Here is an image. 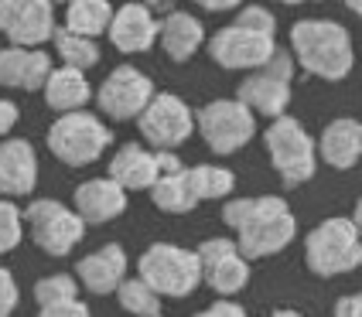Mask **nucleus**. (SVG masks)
I'll return each mask as SVG.
<instances>
[{
	"instance_id": "f257e3e1",
	"label": "nucleus",
	"mask_w": 362,
	"mask_h": 317,
	"mask_svg": "<svg viewBox=\"0 0 362 317\" xmlns=\"http://www.w3.org/2000/svg\"><path fill=\"white\" fill-rule=\"evenodd\" d=\"M222 222L236 232V249L246 263L284 253L298 236V218L281 195L233 198L222 208Z\"/></svg>"
},
{
	"instance_id": "f03ea898",
	"label": "nucleus",
	"mask_w": 362,
	"mask_h": 317,
	"mask_svg": "<svg viewBox=\"0 0 362 317\" xmlns=\"http://www.w3.org/2000/svg\"><path fill=\"white\" fill-rule=\"evenodd\" d=\"M291 55L308 76L342 82L356 65L352 35L339 20L301 18L291 28Z\"/></svg>"
},
{
	"instance_id": "7ed1b4c3",
	"label": "nucleus",
	"mask_w": 362,
	"mask_h": 317,
	"mask_svg": "<svg viewBox=\"0 0 362 317\" xmlns=\"http://www.w3.org/2000/svg\"><path fill=\"white\" fill-rule=\"evenodd\" d=\"M304 263L315 277H342L362 266V239L345 215L325 218L304 236Z\"/></svg>"
},
{
	"instance_id": "20e7f679",
	"label": "nucleus",
	"mask_w": 362,
	"mask_h": 317,
	"mask_svg": "<svg viewBox=\"0 0 362 317\" xmlns=\"http://www.w3.org/2000/svg\"><path fill=\"white\" fill-rule=\"evenodd\" d=\"M137 280L147 283L158 297H188L202 283L199 256L195 249L175 242H154L137 259Z\"/></svg>"
},
{
	"instance_id": "39448f33",
	"label": "nucleus",
	"mask_w": 362,
	"mask_h": 317,
	"mask_svg": "<svg viewBox=\"0 0 362 317\" xmlns=\"http://www.w3.org/2000/svg\"><path fill=\"white\" fill-rule=\"evenodd\" d=\"M263 143H267V154H270L274 171L281 174V181L287 188H301L304 181L315 178V171H318V150H315V140L304 130L301 119H294V116L274 119L263 130Z\"/></svg>"
},
{
	"instance_id": "423d86ee",
	"label": "nucleus",
	"mask_w": 362,
	"mask_h": 317,
	"mask_svg": "<svg viewBox=\"0 0 362 317\" xmlns=\"http://www.w3.org/2000/svg\"><path fill=\"white\" fill-rule=\"evenodd\" d=\"M113 130L96 113H65L48 126V150L69 167H89L110 150Z\"/></svg>"
},
{
	"instance_id": "0eeeda50",
	"label": "nucleus",
	"mask_w": 362,
	"mask_h": 317,
	"mask_svg": "<svg viewBox=\"0 0 362 317\" xmlns=\"http://www.w3.org/2000/svg\"><path fill=\"white\" fill-rule=\"evenodd\" d=\"M21 218L31 229L35 246L41 253H48V256H69L86 236L82 218L69 205H62L55 198H35L21 212Z\"/></svg>"
},
{
	"instance_id": "6e6552de",
	"label": "nucleus",
	"mask_w": 362,
	"mask_h": 317,
	"mask_svg": "<svg viewBox=\"0 0 362 317\" xmlns=\"http://www.w3.org/2000/svg\"><path fill=\"white\" fill-rule=\"evenodd\" d=\"M195 130L212 154H236L257 133V116L236 100H212L195 113Z\"/></svg>"
},
{
	"instance_id": "1a4fd4ad",
	"label": "nucleus",
	"mask_w": 362,
	"mask_h": 317,
	"mask_svg": "<svg viewBox=\"0 0 362 317\" xmlns=\"http://www.w3.org/2000/svg\"><path fill=\"white\" fill-rule=\"evenodd\" d=\"M154 82L147 72H141L137 65H117L96 89V106H100L103 116L127 123V119H137L147 109V102L154 100Z\"/></svg>"
},
{
	"instance_id": "9d476101",
	"label": "nucleus",
	"mask_w": 362,
	"mask_h": 317,
	"mask_svg": "<svg viewBox=\"0 0 362 317\" xmlns=\"http://www.w3.org/2000/svg\"><path fill=\"white\" fill-rule=\"evenodd\" d=\"M205 48H209V59L216 61V65H222V68H233V72H260L263 65L270 61V55L277 52V38L246 31V28L229 20L212 38H205Z\"/></svg>"
},
{
	"instance_id": "9b49d317",
	"label": "nucleus",
	"mask_w": 362,
	"mask_h": 317,
	"mask_svg": "<svg viewBox=\"0 0 362 317\" xmlns=\"http://www.w3.org/2000/svg\"><path fill=\"white\" fill-rule=\"evenodd\" d=\"M137 126H141V137L151 147L175 150L195 133V113L175 92H154V100L147 102V109L137 116Z\"/></svg>"
},
{
	"instance_id": "f8f14e48",
	"label": "nucleus",
	"mask_w": 362,
	"mask_h": 317,
	"mask_svg": "<svg viewBox=\"0 0 362 317\" xmlns=\"http://www.w3.org/2000/svg\"><path fill=\"white\" fill-rule=\"evenodd\" d=\"M0 35L11 48H41L55 38V7L48 0H0Z\"/></svg>"
},
{
	"instance_id": "ddd939ff",
	"label": "nucleus",
	"mask_w": 362,
	"mask_h": 317,
	"mask_svg": "<svg viewBox=\"0 0 362 317\" xmlns=\"http://www.w3.org/2000/svg\"><path fill=\"white\" fill-rule=\"evenodd\" d=\"M195 256H199L202 283H209L216 294H222V300L240 294L250 283V263L240 256L233 239H205L195 249Z\"/></svg>"
},
{
	"instance_id": "4468645a",
	"label": "nucleus",
	"mask_w": 362,
	"mask_h": 317,
	"mask_svg": "<svg viewBox=\"0 0 362 317\" xmlns=\"http://www.w3.org/2000/svg\"><path fill=\"white\" fill-rule=\"evenodd\" d=\"M158 28L161 20L154 18V11L147 4H120L113 7V20H110V44L123 52V55H141L158 44Z\"/></svg>"
},
{
	"instance_id": "2eb2a0df",
	"label": "nucleus",
	"mask_w": 362,
	"mask_h": 317,
	"mask_svg": "<svg viewBox=\"0 0 362 317\" xmlns=\"http://www.w3.org/2000/svg\"><path fill=\"white\" fill-rule=\"evenodd\" d=\"M35 184H38V154L31 140H0V198H24L35 191Z\"/></svg>"
},
{
	"instance_id": "dca6fc26",
	"label": "nucleus",
	"mask_w": 362,
	"mask_h": 317,
	"mask_svg": "<svg viewBox=\"0 0 362 317\" xmlns=\"http://www.w3.org/2000/svg\"><path fill=\"white\" fill-rule=\"evenodd\" d=\"M127 266L130 263H127L120 242H106L96 253H89L76 263V283H82L96 297H106V294H117V287L127 280Z\"/></svg>"
},
{
	"instance_id": "f3484780",
	"label": "nucleus",
	"mask_w": 362,
	"mask_h": 317,
	"mask_svg": "<svg viewBox=\"0 0 362 317\" xmlns=\"http://www.w3.org/2000/svg\"><path fill=\"white\" fill-rule=\"evenodd\" d=\"M52 55L45 48H0V85L38 92L52 76Z\"/></svg>"
},
{
	"instance_id": "a211bd4d",
	"label": "nucleus",
	"mask_w": 362,
	"mask_h": 317,
	"mask_svg": "<svg viewBox=\"0 0 362 317\" xmlns=\"http://www.w3.org/2000/svg\"><path fill=\"white\" fill-rule=\"evenodd\" d=\"M72 212L82 218V225H106L127 212V191L110 178H89L76 188Z\"/></svg>"
},
{
	"instance_id": "6ab92c4d",
	"label": "nucleus",
	"mask_w": 362,
	"mask_h": 317,
	"mask_svg": "<svg viewBox=\"0 0 362 317\" xmlns=\"http://www.w3.org/2000/svg\"><path fill=\"white\" fill-rule=\"evenodd\" d=\"M318 157L335 167V171H349L362 160V123L352 116H339L332 119L322 130V137L315 143Z\"/></svg>"
},
{
	"instance_id": "aec40b11",
	"label": "nucleus",
	"mask_w": 362,
	"mask_h": 317,
	"mask_svg": "<svg viewBox=\"0 0 362 317\" xmlns=\"http://www.w3.org/2000/svg\"><path fill=\"white\" fill-rule=\"evenodd\" d=\"M106 178L113 184H120L127 195L130 191H151L154 181L161 178L154 150H147L144 143H123L120 150L110 157V174Z\"/></svg>"
},
{
	"instance_id": "412c9836",
	"label": "nucleus",
	"mask_w": 362,
	"mask_h": 317,
	"mask_svg": "<svg viewBox=\"0 0 362 317\" xmlns=\"http://www.w3.org/2000/svg\"><path fill=\"white\" fill-rule=\"evenodd\" d=\"M236 102H243L253 116L260 113L270 123L274 119L287 116V106H291V85L274 76H263V72H250L236 89Z\"/></svg>"
},
{
	"instance_id": "4be33fe9",
	"label": "nucleus",
	"mask_w": 362,
	"mask_h": 317,
	"mask_svg": "<svg viewBox=\"0 0 362 317\" xmlns=\"http://www.w3.org/2000/svg\"><path fill=\"white\" fill-rule=\"evenodd\" d=\"M158 44L171 61H188L205 44V28L192 11H168L158 28Z\"/></svg>"
},
{
	"instance_id": "5701e85b",
	"label": "nucleus",
	"mask_w": 362,
	"mask_h": 317,
	"mask_svg": "<svg viewBox=\"0 0 362 317\" xmlns=\"http://www.w3.org/2000/svg\"><path fill=\"white\" fill-rule=\"evenodd\" d=\"M93 100V85L86 79V72H76V68H52V76L45 82V102L55 109V113H82L86 102Z\"/></svg>"
},
{
	"instance_id": "b1692460",
	"label": "nucleus",
	"mask_w": 362,
	"mask_h": 317,
	"mask_svg": "<svg viewBox=\"0 0 362 317\" xmlns=\"http://www.w3.org/2000/svg\"><path fill=\"white\" fill-rule=\"evenodd\" d=\"M110 20H113V4H106V0H72L65 7V24L62 28L69 35L96 41L100 35L110 31Z\"/></svg>"
},
{
	"instance_id": "393cba45",
	"label": "nucleus",
	"mask_w": 362,
	"mask_h": 317,
	"mask_svg": "<svg viewBox=\"0 0 362 317\" xmlns=\"http://www.w3.org/2000/svg\"><path fill=\"white\" fill-rule=\"evenodd\" d=\"M185 174L192 184V195L199 201L226 198L236 188V174L229 167H219V164H195V167H185Z\"/></svg>"
},
{
	"instance_id": "a878e982",
	"label": "nucleus",
	"mask_w": 362,
	"mask_h": 317,
	"mask_svg": "<svg viewBox=\"0 0 362 317\" xmlns=\"http://www.w3.org/2000/svg\"><path fill=\"white\" fill-rule=\"evenodd\" d=\"M151 201L168 212V215H185V212H192L199 198L192 195V184H188V174L181 171V174H171V178H158L154 181V188H151Z\"/></svg>"
},
{
	"instance_id": "bb28decb",
	"label": "nucleus",
	"mask_w": 362,
	"mask_h": 317,
	"mask_svg": "<svg viewBox=\"0 0 362 317\" xmlns=\"http://www.w3.org/2000/svg\"><path fill=\"white\" fill-rule=\"evenodd\" d=\"M55 52L65 68H76V72H89L93 65H100V41L79 38V35H69L65 28H55Z\"/></svg>"
},
{
	"instance_id": "cd10ccee",
	"label": "nucleus",
	"mask_w": 362,
	"mask_h": 317,
	"mask_svg": "<svg viewBox=\"0 0 362 317\" xmlns=\"http://www.w3.org/2000/svg\"><path fill=\"white\" fill-rule=\"evenodd\" d=\"M117 300H120L123 311L134 317H161V297L137 277H127L117 287Z\"/></svg>"
},
{
	"instance_id": "c85d7f7f",
	"label": "nucleus",
	"mask_w": 362,
	"mask_h": 317,
	"mask_svg": "<svg viewBox=\"0 0 362 317\" xmlns=\"http://www.w3.org/2000/svg\"><path fill=\"white\" fill-rule=\"evenodd\" d=\"M65 300H79V283L69 273H52V277H41L35 283V304L41 307H52V304H65Z\"/></svg>"
},
{
	"instance_id": "c756f323",
	"label": "nucleus",
	"mask_w": 362,
	"mask_h": 317,
	"mask_svg": "<svg viewBox=\"0 0 362 317\" xmlns=\"http://www.w3.org/2000/svg\"><path fill=\"white\" fill-rule=\"evenodd\" d=\"M21 239H24V218H21V208L14 205V201L0 198V256L14 253Z\"/></svg>"
},
{
	"instance_id": "7c9ffc66",
	"label": "nucleus",
	"mask_w": 362,
	"mask_h": 317,
	"mask_svg": "<svg viewBox=\"0 0 362 317\" xmlns=\"http://www.w3.org/2000/svg\"><path fill=\"white\" fill-rule=\"evenodd\" d=\"M233 24H240L246 31H257V35H267V38H277V18H274L267 7H260V4H246V7H240Z\"/></svg>"
},
{
	"instance_id": "2f4dec72",
	"label": "nucleus",
	"mask_w": 362,
	"mask_h": 317,
	"mask_svg": "<svg viewBox=\"0 0 362 317\" xmlns=\"http://www.w3.org/2000/svg\"><path fill=\"white\" fill-rule=\"evenodd\" d=\"M260 72H263V76H274V79H281V82H287V85H291V82H294V76H298V61H294V55H291L287 48H277Z\"/></svg>"
},
{
	"instance_id": "473e14b6",
	"label": "nucleus",
	"mask_w": 362,
	"mask_h": 317,
	"mask_svg": "<svg viewBox=\"0 0 362 317\" xmlns=\"http://www.w3.org/2000/svg\"><path fill=\"white\" fill-rule=\"evenodd\" d=\"M18 300H21L18 280H14V273H11V270H4V266H0V317L14 314Z\"/></svg>"
},
{
	"instance_id": "72a5a7b5",
	"label": "nucleus",
	"mask_w": 362,
	"mask_h": 317,
	"mask_svg": "<svg viewBox=\"0 0 362 317\" xmlns=\"http://www.w3.org/2000/svg\"><path fill=\"white\" fill-rule=\"evenodd\" d=\"M38 317H89V307L82 300H65V304H52V307H41Z\"/></svg>"
},
{
	"instance_id": "f704fd0d",
	"label": "nucleus",
	"mask_w": 362,
	"mask_h": 317,
	"mask_svg": "<svg viewBox=\"0 0 362 317\" xmlns=\"http://www.w3.org/2000/svg\"><path fill=\"white\" fill-rule=\"evenodd\" d=\"M195 317H246V311H243L236 300H216V304H209Z\"/></svg>"
},
{
	"instance_id": "c9c22d12",
	"label": "nucleus",
	"mask_w": 362,
	"mask_h": 317,
	"mask_svg": "<svg viewBox=\"0 0 362 317\" xmlns=\"http://www.w3.org/2000/svg\"><path fill=\"white\" fill-rule=\"evenodd\" d=\"M154 160H158V174L161 178H171V174H181L185 171V164L175 150H154Z\"/></svg>"
},
{
	"instance_id": "e433bc0d",
	"label": "nucleus",
	"mask_w": 362,
	"mask_h": 317,
	"mask_svg": "<svg viewBox=\"0 0 362 317\" xmlns=\"http://www.w3.org/2000/svg\"><path fill=\"white\" fill-rule=\"evenodd\" d=\"M18 119H21L18 102L0 100V140H7V133H11L14 126H18Z\"/></svg>"
},
{
	"instance_id": "4c0bfd02",
	"label": "nucleus",
	"mask_w": 362,
	"mask_h": 317,
	"mask_svg": "<svg viewBox=\"0 0 362 317\" xmlns=\"http://www.w3.org/2000/svg\"><path fill=\"white\" fill-rule=\"evenodd\" d=\"M335 317H362V290L359 294H345V297H339Z\"/></svg>"
},
{
	"instance_id": "58836bf2",
	"label": "nucleus",
	"mask_w": 362,
	"mask_h": 317,
	"mask_svg": "<svg viewBox=\"0 0 362 317\" xmlns=\"http://www.w3.org/2000/svg\"><path fill=\"white\" fill-rule=\"evenodd\" d=\"M202 11H209V14H229V11H240V4H233V0H205Z\"/></svg>"
},
{
	"instance_id": "ea45409f",
	"label": "nucleus",
	"mask_w": 362,
	"mask_h": 317,
	"mask_svg": "<svg viewBox=\"0 0 362 317\" xmlns=\"http://www.w3.org/2000/svg\"><path fill=\"white\" fill-rule=\"evenodd\" d=\"M349 222L356 225V232H359V239H362V198L356 201V208H352V215H349Z\"/></svg>"
},
{
	"instance_id": "a19ab883",
	"label": "nucleus",
	"mask_w": 362,
	"mask_h": 317,
	"mask_svg": "<svg viewBox=\"0 0 362 317\" xmlns=\"http://www.w3.org/2000/svg\"><path fill=\"white\" fill-rule=\"evenodd\" d=\"M267 317H304L301 311H291V307H281V311H274V314H267Z\"/></svg>"
},
{
	"instance_id": "79ce46f5",
	"label": "nucleus",
	"mask_w": 362,
	"mask_h": 317,
	"mask_svg": "<svg viewBox=\"0 0 362 317\" xmlns=\"http://www.w3.org/2000/svg\"><path fill=\"white\" fill-rule=\"evenodd\" d=\"M349 11H352V14H359V18H362V0H349Z\"/></svg>"
}]
</instances>
